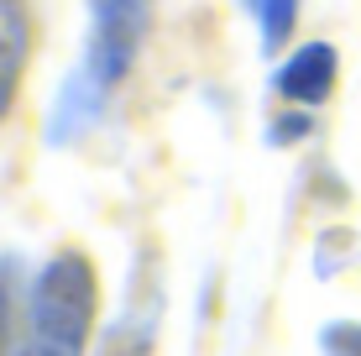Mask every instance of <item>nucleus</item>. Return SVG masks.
<instances>
[{
	"label": "nucleus",
	"instance_id": "f03ea898",
	"mask_svg": "<svg viewBox=\"0 0 361 356\" xmlns=\"http://www.w3.org/2000/svg\"><path fill=\"white\" fill-rule=\"evenodd\" d=\"M84 16H90V32H84L79 68L110 94H121L152 37V0H84Z\"/></svg>",
	"mask_w": 361,
	"mask_h": 356
},
{
	"label": "nucleus",
	"instance_id": "423d86ee",
	"mask_svg": "<svg viewBox=\"0 0 361 356\" xmlns=\"http://www.w3.org/2000/svg\"><path fill=\"white\" fill-rule=\"evenodd\" d=\"M37 47V11L32 0H0V126L11 121V110L21 100V84L32 68Z\"/></svg>",
	"mask_w": 361,
	"mask_h": 356
},
{
	"label": "nucleus",
	"instance_id": "7ed1b4c3",
	"mask_svg": "<svg viewBox=\"0 0 361 356\" xmlns=\"http://www.w3.org/2000/svg\"><path fill=\"white\" fill-rule=\"evenodd\" d=\"M163 309H168V293H163L157 267L136 262L116 314L99 325L94 356H152L157 351V330H163Z\"/></svg>",
	"mask_w": 361,
	"mask_h": 356
},
{
	"label": "nucleus",
	"instance_id": "20e7f679",
	"mask_svg": "<svg viewBox=\"0 0 361 356\" xmlns=\"http://www.w3.org/2000/svg\"><path fill=\"white\" fill-rule=\"evenodd\" d=\"M341 90V47L325 42V37H309V42H293L278 63L267 68V94L278 105L293 110H325Z\"/></svg>",
	"mask_w": 361,
	"mask_h": 356
},
{
	"label": "nucleus",
	"instance_id": "1a4fd4ad",
	"mask_svg": "<svg viewBox=\"0 0 361 356\" xmlns=\"http://www.w3.org/2000/svg\"><path fill=\"white\" fill-rule=\"evenodd\" d=\"M314 131H319L314 110H293V105H283V110H272V116H267L262 142L272 147V152H293V147L314 142Z\"/></svg>",
	"mask_w": 361,
	"mask_h": 356
},
{
	"label": "nucleus",
	"instance_id": "9d476101",
	"mask_svg": "<svg viewBox=\"0 0 361 356\" xmlns=\"http://www.w3.org/2000/svg\"><path fill=\"white\" fill-rule=\"evenodd\" d=\"M319 351L325 356H361V325L356 320H335L319 330Z\"/></svg>",
	"mask_w": 361,
	"mask_h": 356
},
{
	"label": "nucleus",
	"instance_id": "0eeeda50",
	"mask_svg": "<svg viewBox=\"0 0 361 356\" xmlns=\"http://www.w3.org/2000/svg\"><path fill=\"white\" fill-rule=\"evenodd\" d=\"M241 16L257 27V53L267 63H278L283 53L298 42V21H304V0H235Z\"/></svg>",
	"mask_w": 361,
	"mask_h": 356
},
{
	"label": "nucleus",
	"instance_id": "6e6552de",
	"mask_svg": "<svg viewBox=\"0 0 361 356\" xmlns=\"http://www.w3.org/2000/svg\"><path fill=\"white\" fill-rule=\"evenodd\" d=\"M27 288H32V262L6 247L0 252V356H16V346H21Z\"/></svg>",
	"mask_w": 361,
	"mask_h": 356
},
{
	"label": "nucleus",
	"instance_id": "39448f33",
	"mask_svg": "<svg viewBox=\"0 0 361 356\" xmlns=\"http://www.w3.org/2000/svg\"><path fill=\"white\" fill-rule=\"evenodd\" d=\"M110 105H116V94L105 90L99 79H90L79 63H73L63 79H58L53 100H47V116H42V142L53 147V152H68V147L90 142L99 126H105Z\"/></svg>",
	"mask_w": 361,
	"mask_h": 356
},
{
	"label": "nucleus",
	"instance_id": "f257e3e1",
	"mask_svg": "<svg viewBox=\"0 0 361 356\" xmlns=\"http://www.w3.org/2000/svg\"><path fill=\"white\" fill-rule=\"evenodd\" d=\"M94 340H99V273L90 252L53 247L32 267L16 356H94Z\"/></svg>",
	"mask_w": 361,
	"mask_h": 356
}]
</instances>
